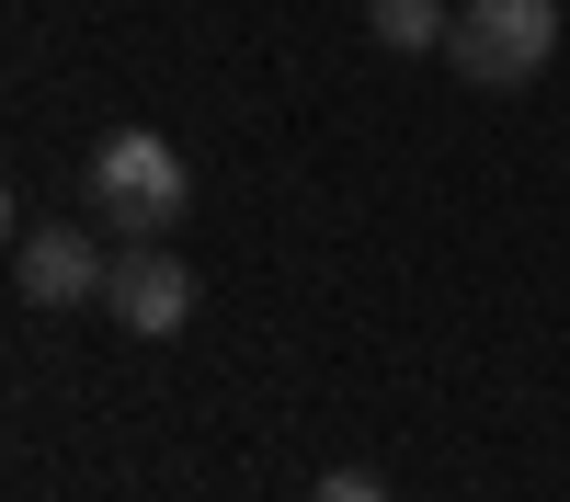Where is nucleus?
I'll list each match as a JSON object with an SVG mask.
<instances>
[{"mask_svg": "<svg viewBox=\"0 0 570 502\" xmlns=\"http://www.w3.org/2000/svg\"><path fill=\"white\" fill-rule=\"evenodd\" d=\"M183 149L160 126H115L104 149H91V171H80V206H91V228H115V240H171V217H183Z\"/></svg>", "mask_w": 570, "mask_h": 502, "instance_id": "nucleus-1", "label": "nucleus"}, {"mask_svg": "<svg viewBox=\"0 0 570 502\" xmlns=\"http://www.w3.org/2000/svg\"><path fill=\"white\" fill-rule=\"evenodd\" d=\"M548 58H559V0H468L445 35V69L480 91H525Z\"/></svg>", "mask_w": 570, "mask_h": 502, "instance_id": "nucleus-2", "label": "nucleus"}, {"mask_svg": "<svg viewBox=\"0 0 570 502\" xmlns=\"http://www.w3.org/2000/svg\"><path fill=\"white\" fill-rule=\"evenodd\" d=\"M12 286H23L35 308H104V286H115V252L91 240L80 217H58V228H23Z\"/></svg>", "mask_w": 570, "mask_h": 502, "instance_id": "nucleus-3", "label": "nucleus"}, {"mask_svg": "<svg viewBox=\"0 0 570 502\" xmlns=\"http://www.w3.org/2000/svg\"><path fill=\"white\" fill-rule=\"evenodd\" d=\"M104 308L126 319L137 343H171L183 319H195V274L171 263V240H126V252H115V286H104Z\"/></svg>", "mask_w": 570, "mask_h": 502, "instance_id": "nucleus-4", "label": "nucleus"}, {"mask_svg": "<svg viewBox=\"0 0 570 502\" xmlns=\"http://www.w3.org/2000/svg\"><path fill=\"white\" fill-rule=\"evenodd\" d=\"M365 35L389 46V58H445L456 12H445V0H365Z\"/></svg>", "mask_w": 570, "mask_h": 502, "instance_id": "nucleus-5", "label": "nucleus"}, {"mask_svg": "<svg viewBox=\"0 0 570 502\" xmlns=\"http://www.w3.org/2000/svg\"><path fill=\"white\" fill-rule=\"evenodd\" d=\"M308 502H389V480H376V469H331Z\"/></svg>", "mask_w": 570, "mask_h": 502, "instance_id": "nucleus-6", "label": "nucleus"}]
</instances>
